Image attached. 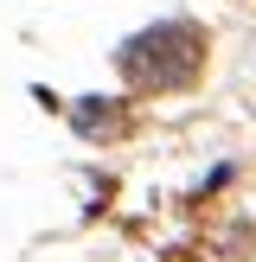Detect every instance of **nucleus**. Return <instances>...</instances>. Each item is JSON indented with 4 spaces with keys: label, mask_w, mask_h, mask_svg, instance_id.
Segmentation results:
<instances>
[{
    "label": "nucleus",
    "mask_w": 256,
    "mask_h": 262,
    "mask_svg": "<svg viewBox=\"0 0 256 262\" xmlns=\"http://www.w3.org/2000/svg\"><path fill=\"white\" fill-rule=\"evenodd\" d=\"M115 64H122V83L141 90V96H160V90H186L192 77L205 71V32L186 19H166V26H147V32H135L122 51H115Z\"/></svg>",
    "instance_id": "obj_1"
}]
</instances>
